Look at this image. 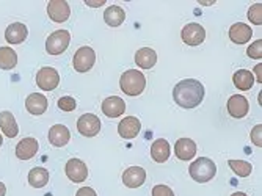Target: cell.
Returning a JSON list of instances; mask_svg holds the SVG:
<instances>
[{
	"mask_svg": "<svg viewBox=\"0 0 262 196\" xmlns=\"http://www.w3.org/2000/svg\"><path fill=\"white\" fill-rule=\"evenodd\" d=\"M173 99L182 108H195L204 99V86L196 79H184L174 86Z\"/></svg>",
	"mask_w": 262,
	"mask_h": 196,
	"instance_id": "cell-1",
	"label": "cell"
},
{
	"mask_svg": "<svg viewBox=\"0 0 262 196\" xmlns=\"http://www.w3.org/2000/svg\"><path fill=\"white\" fill-rule=\"evenodd\" d=\"M120 86L127 96H140L146 88V79L138 69H127L120 79Z\"/></svg>",
	"mask_w": 262,
	"mask_h": 196,
	"instance_id": "cell-2",
	"label": "cell"
},
{
	"mask_svg": "<svg viewBox=\"0 0 262 196\" xmlns=\"http://www.w3.org/2000/svg\"><path fill=\"white\" fill-rule=\"evenodd\" d=\"M188 171H190V176H192L193 181L204 184V182H209L215 178L217 165L213 163V160H210L209 157H200L190 165Z\"/></svg>",
	"mask_w": 262,
	"mask_h": 196,
	"instance_id": "cell-3",
	"label": "cell"
},
{
	"mask_svg": "<svg viewBox=\"0 0 262 196\" xmlns=\"http://www.w3.org/2000/svg\"><path fill=\"white\" fill-rule=\"evenodd\" d=\"M71 42V33L68 30H57L49 35L46 39V51L51 55H60L63 54Z\"/></svg>",
	"mask_w": 262,
	"mask_h": 196,
	"instance_id": "cell-4",
	"label": "cell"
},
{
	"mask_svg": "<svg viewBox=\"0 0 262 196\" xmlns=\"http://www.w3.org/2000/svg\"><path fill=\"white\" fill-rule=\"evenodd\" d=\"M60 83V76L58 71L51 66H44L38 71L36 74V85L42 91H54Z\"/></svg>",
	"mask_w": 262,
	"mask_h": 196,
	"instance_id": "cell-5",
	"label": "cell"
},
{
	"mask_svg": "<svg viewBox=\"0 0 262 196\" xmlns=\"http://www.w3.org/2000/svg\"><path fill=\"white\" fill-rule=\"evenodd\" d=\"M94 63H96V52H94L93 49L88 46L80 47L79 51L74 54L73 64H74V69L77 72H88L94 66Z\"/></svg>",
	"mask_w": 262,
	"mask_h": 196,
	"instance_id": "cell-6",
	"label": "cell"
},
{
	"mask_svg": "<svg viewBox=\"0 0 262 196\" xmlns=\"http://www.w3.org/2000/svg\"><path fill=\"white\" fill-rule=\"evenodd\" d=\"M181 38H182L184 44H187V46H200L206 39V30L203 26H200L196 22L187 24L181 32Z\"/></svg>",
	"mask_w": 262,
	"mask_h": 196,
	"instance_id": "cell-7",
	"label": "cell"
},
{
	"mask_svg": "<svg viewBox=\"0 0 262 196\" xmlns=\"http://www.w3.org/2000/svg\"><path fill=\"white\" fill-rule=\"evenodd\" d=\"M77 130L83 137H96L101 130V119L93 113H85L77 119Z\"/></svg>",
	"mask_w": 262,
	"mask_h": 196,
	"instance_id": "cell-8",
	"label": "cell"
},
{
	"mask_svg": "<svg viewBox=\"0 0 262 196\" xmlns=\"http://www.w3.org/2000/svg\"><path fill=\"white\" fill-rule=\"evenodd\" d=\"M66 176L71 182H85V179L88 178V168L86 165L80 160V159H71L66 163Z\"/></svg>",
	"mask_w": 262,
	"mask_h": 196,
	"instance_id": "cell-9",
	"label": "cell"
},
{
	"mask_svg": "<svg viewBox=\"0 0 262 196\" xmlns=\"http://www.w3.org/2000/svg\"><path fill=\"white\" fill-rule=\"evenodd\" d=\"M250 110V104L244 94H234L228 99V113L232 118H244Z\"/></svg>",
	"mask_w": 262,
	"mask_h": 196,
	"instance_id": "cell-10",
	"label": "cell"
},
{
	"mask_svg": "<svg viewBox=\"0 0 262 196\" xmlns=\"http://www.w3.org/2000/svg\"><path fill=\"white\" fill-rule=\"evenodd\" d=\"M146 181V169L141 166H130L123 173V184L129 188H138Z\"/></svg>",
	"mask_w": 262,
	"mask_h": 196,
	"instance_id": "cell-11",
	"label": "cell"
},
{
	"mask_svg": "<svg viewBox=\"0 0 262 196\" xmlns=\"http://www.w3.org/2000/svg\"><path fill=\"white\" fill-rule=\"evenodd\" d=\"M47 14L54 22H64L71 16V7L63 0H51L47 4Z\"/></svg>",
	"mask_w": 262,
	"mask_h": 196,
	"instance_id": "cell-12",
	"label": "cell"
},
{
	"mask_svg": "<svg viewBox=\"0 0 262 196\" xmlns=\"http://www.w3.org/2000/svg\"><path fill=\"white\" fill-rule=\"evenodd\" d=\"M38 149H39V144L35 138H32V137L22 138L16 144V157L20 160H29V159L35 157Z\"/></svg>",
	"mask_w": 262,
	"mask_h": 196,
	"instance_id": "cell-13",
	"label": "cell"
},
{
	"mask_svg": "<svg viewBox=\"0 0 262 196\" xmlns=\"http://www.w3.org/2000/svg\"><path fill=\"white\" fill-rule=\"evenodd\" d=\"M102 112L108 118H120L126 112V102L118 96H110L102 102Z\"/></svg>",
	"mask_w": 262,
	"mask_h": 196,
	"instance_id": "cell-14",
	"label": "cell"
},
{
	"mask_svg": "<svg viewBox=\"0 0 262 196\" xmlns=\"http://www.w3.org/2000/svg\"><path fill=\"white\" fill-rule=\"evenodd\" d=\"M140 129H141L140 119L135 116H127V118L121 119L120 126H118V134L126 140H132L138 135Z\"/></svg>",
	"mask_w": 262,
	"mask_h": 196,
	"instance_id": "cell-15",
	"label": "cell"
},
{
	"mask_svg": "<svg viewBox=\"0 0 262 196\" xmlns=\"http://www.w3.org/2000/svg\"><path fill=\"white\" fill-rule=\"evenodd\" d=\"M174 154L179 160H190L196 156V143L190 138H179L174 144Z\"/></svg>",
	"mask_w": 262,
	"mask_h": 196,
	"instance_id": "cell-16",
	"label": "cell"
},
{
	"mask_svg": "<svg viewBox=\"0 0 262 196\" xmlns=\"http://www.w3.org/2000/svg\"><path fill=\"white\" fill-rule=\"evenodd\" d=\"M27 36H29V29L20 22L10 24L5 30V39L8 41V44H20L27 39Z\"/></svg>",
	"mask_w": 262,
	"mask_h": 196,
	"instance_id": "cell-17",
	"label": "cell"
},
{
	"mask_svg": "<svg viewBox=\"0 0 262 196\" xmlns=\"http://www.w3.org/2000/svg\"><path fill=\"white\" fill-rule=\"evenodd\" d=\"M253 36V30L244 22H237L229 29V39L234 44H247Z\"/></svg>",
	"mask_w": 262,
	"mask_h": 196,
	"instance_id": "cell-18",
	"label": "cell"
},
{
	"mask_svg": "<svg viewBox=\"0 0 262 196\" xmlns=\"http://www.w3.org/2000/svg\"><path fill=\"white\" fill-rule=\"evenodd\" d=\"M26 108L30 115L39 116L42 113H46L47 110V99L44 94L39 93H33L30 94L27 99H26Z\"/></svg>",
	"mask_w": 262,
	"mask_h": 196,
	"instance_id": "cell-19",
	"label": "cell"
},
{
	"mask_svg": "<svg viewBox=\"0 0 262 196\" xmlns=\"http://www.w3.org/2000/svg\"><path fill=\"white\" fill-rule=\"evenodd\" d=\"M71 140V132L63 124H55L49 129V141L55 146V148H63Z\"/></svg>",
	"mask_w": 262,
	"mask_h": 196,
	"instance_id": "cell-20",
	"label": "cell"
},
{
	"mask_svg": "<svg viewBox=\"0 0 262 196\" xmlns=\"http://www.w3.org/2000/svg\"><path fill=\"white\" fill-rule=\"evenodd\" d=\"M170 153H171L170 143L166 141L165 138L156 140V141L152 143V146H151V157H152L154 162H157V163H163V162L168 160Z\"/></svg>",
	"mask_w": 262,
	"mask_h": 196,
	"instance_id": "cell-21",
	"label": "cell"
},
{
	"mask_svg": "<svg viewBox=\"0 0 262 196\" xmlns=\"http://www.w3.org/2000/svg\"><path fill=\"white\" fill-rule=\"evenodd\" d=\"M0 129L2 132L8 137V138H14L19 134V127H17V122L14 119V115L8 110L0 113Z\"/></svg>",
	"mask_w": 262,
	"mask_h": 196,
	"instance_id": "cell-22",
	"label": "cell"
},
{
	"mask_svg": "<svg viewBox=\"0 0 262 196\" xmlns=\"http://www.w3.org/2000/svg\"><path fill=\"white\" fill-rule=\"evenodd\" d=\"M135 63L141 69H151L157 63V54L151 47H141L135 54Z\"/></svg>",
	"mask_w": 262,
	"mask_h": 196,
	"instance_id": "cell-23",
	"label": "cell"
},
{
	"mask_svg": "<svg viewBox=\"0 0 262 196\" xmlns=\"http://www.w3.org/2000/svg\"><path fill=\"white\" fill-rule=\"evenodd\" d=\"M126 19V13L121 7L112 5L104 11V20L110 27H120Z\"/></svg>",
	"mask_w": 262,
	"mask_h": 196,
	"instance_id": "cell-24",
	"label": "cell"
},
{
	"mask_svg": "<svg viewBox=\"0 0 262 196\" xmlns=\"http://www.w3.org/2000/svg\"><path fill=\"white\" fill-rule=\"evenodd\" d=\"M232 82H234V86L235 88H239L241 91H248L253 88L254 85V77L250 71L247 69H239V71H235L234 72V76H232Z\"/></svg>",
	"mask_w": 262,
	"mask_h": 196,
	"instance_id": "cell-25",
	"label": "cell"
},
{
	"mask_svg": "<svg viewBox=\"0 0 262 196\" xmlns=\"http://www.w3.org/2000/svg\"><path fill=\"white\" fill-rule=\"evenodd\" d=\"M17 64V54L11 47H0V69L10 71Z\"/></svg>",
	"mask_w": 262,
	"mask_h": 196,
	"instance_id": "cell-26",
	"label": "cell"
},
{
	"mask_svg": "<svg viewBox=\"0 0 262 196\" xmlns=\"http://www.w3.org/2000/svg\"><path fill=\"white\" fill-rule=\"evenodd\" d=\"M49 182V173L44 168H33L29 173V184L35 188H42L46 187V184Z\"/></svg>",
	"mask_w": 262,
	"mask_h": 196,
	"instance_id": "cell-27",
	"label": "cell"
},
{
	"mask_svg": "<svg viewBox=\"0 0 262 196\" xmlns=\"http://www.w3.org/2000/svg\"><path fill=\"white\" fill-rule=\"evenodd\" d=\"M228 165L231 166V169L234 171V173L237 176H241V178H247L251 175V171H253V166L251 163L245 162V160H229Z\"/></svg>",
	"mask_w": 262,
	"mask_h": 196,
	"instance_id": "cell-28",
	"label": "cell"
},
{
	"mask_svg": "<svg viewBox=\"0 0 262 196\" xmlns=\"http://www.w3.org/2000/svg\"><path fill=\"white\" fill-rule=\"evenodd\" d=\"M248 19L254 26H260L262 24V4H254L248 10Z\"/></svg>",
	"mask_w": 262,
	"mask_h": 196,
	"instance_id": "cell-29",
	"label": "cell"
},
{
	"mask_svg": "<svg viewBox=\"0 0 262 196\" xmlns=\"http://www.w3.org/2000/svg\"><path fill=\"white\" fill-rule=\"evenodd\" d=\"M58 108L60 110H63V112H73V110H76V107H77V102H76V99L74 97H71V96H63V97H60L58 99Z\"/></svg>",
	"mask_w": 262,
	"mask_h": 196,
	"instance_id": "cell-30",
	"label": "cell"
},
{
	"mask_svg": "<svg viewBox=\"0 0 262 196\" xmlns=\"http://www.w3.org/2000/svg\"><path fill=\"white\" fill-rule=\"evenodd\" d=\"M248 57L250 58H254V60H260L262 58V39H257L254 41L247 51Z\"/></svg>",
	"mask_w": 262,
	"mask_h": 196,
	"instance_id": "cell-31",
	"label": "cell"
},
{
	"mask_svg": "<svg viewBox=\"0 0 262 196\" xmlns=\"http://www.w3.org/2000/svg\"><path fill=\"white\" fill-rule=\"evenodd\" d=\"M251 141H253L254 146H257V148H260V146H262V126L260 124L253 127V130H251Z\"/></svg>",
	"mask_w": 262,
	"mask_h": 196,
	"instance_id": "cell-32",
	"label": "cell"
},
{
	"mask_svg": "<svg viewBox=\"0 0 262 196\" xmlns=\"http://www.w3.org/2000/svg\"><path fill=\"white\" fill-rule=\"evenodd\" d=\"M152 196H174V193L166 185H156L152 188Z\"/></svg>",
	"mask_w": 262,
	"mask_h": 196,
	"instance_id": "cell-33",
	"label": "cell"
},
{
	"mask_svg": "<svg viewBox=\"0 0 262 196\" xmlns=\"http://www.w3.org/2000/svg\"><path fill=\"white\" fill-rule=\"evenodd\" d=\"M76 196H98V194H96V191H94L91 187H83V188H80L77 191Z\"/></svg>",
	"mask_w": 262,
	"mask_h": 196,
	"instance_id": "cell-34",
	"label": "cell"
},
{
	"mask_svg": "<svg viewBox=\"0 0 262 196\" xmlns=\"http://www.w3.org/2000/svg\"><path fill=\"white\" fill-rule=\"evenodd\" d=\"M254 72H256V77H257V82L262 83V64L259 63L257 66H254Z\"/></svg>",
	"mask_w": 262,
	"mask_h": 196,
	"instance_id": "cell-35",
	"label": "cell"
},
{
	"mask_svg": "<svg viewBox=\"0 0 262 196\" xmlns=\"http://www.w3.org/2000/svg\"><path fill=\"white\" fill-rule=\"evenodd\" d=\"M7 194V187L4 182H0V196H5Z\"/></svg>",
	"mask_w": 262,
	"mask_h": 196,
	"instance_id": "cell-36",
	"label": "cell"
},
{
	"mask_svg": "<svg viewBox=\"0 0 262 196\" xmlns=\"http://www.w3.org/2000/svg\"><path fill=\"white\" fill-rule=\"evenodd\" d=\"M86 4L91 5V7H96V8H98L99 5H104L105 2H104V0H102V2H90V0H86Z\"/></svg>",
	"mask_w": 262,
	"mask_h": 196,
	"instance_id": "cell-37",
	"label": "cell"
},
{
	"mask_svg": "<svg viewBox=\"0 0 262 196\" xmlns=\"http://www.w3.org/2000/svg\"><path fill=\"white\" fill-rule=\"evenodd\" d=\"M231 196H247V194L242 193V191H237V193H234V194H231Z\"/></svg>",
	"mask_w": 262,
	"mask_h": 196,
	"instance_id": "cell-38",
	"label": "cell"
},
{
	"mask_svg": "<svg viewBox=\"0 0 262 196\" xmlns=\"http://www.w3.org/2000/svg\"><path fill=\"white\" fill-rule=\"evenodd\" d=\"M2 143H4V140H2V135H0V146H2Z\"/></svg>",
	"mask_w": 262,
	"mask_h": 196,
	"instance_id": "cell-39",
	"label": "cell"
}]
</instances>
